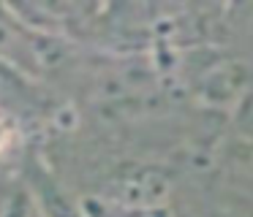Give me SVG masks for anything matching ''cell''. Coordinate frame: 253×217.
Returning <instances> with one entry per match:
<instances>
[{
  "label": "cell",
  "mask_w": 253,
  "mask_h": 217,
  "mask_svg": "<svg viewBox=\"0 0 253 217\" xmlns=\"http://www.w3.org/2000/svg\"><path fill=\"white\" fill-rule=\"evenodd\" d=\"M234 160H237V166H240L242 171L253 177V141H242V144L237 146Z\"/></svg>",
  "instance_id": "1"
}]
</instances>
